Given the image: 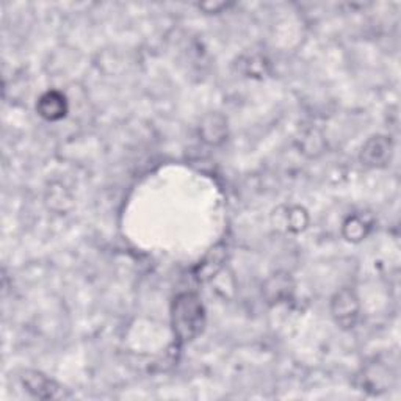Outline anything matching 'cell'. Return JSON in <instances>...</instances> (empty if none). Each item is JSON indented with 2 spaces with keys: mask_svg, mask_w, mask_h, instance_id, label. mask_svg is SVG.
Listing matches in <instances>:
<instances>
[{
  "mask_svg": "<svg viewBox=\"0 0 401 401\" xmlns=\"http://www.w3.org/2000/svg\"><path fill=\"white\" fill-rule=\"evenodd\" d=\"M173 323L174 331L182 340L195 339L201 332L202 325H204V311L195 295L185 293L175 300Z\"/></svg>",
  "mask_w": 401,
  "mask_h": 401,
  "instance_id": "6da1fadb",
  "label": "cell"
},
{
  "mask_svg": "<svg viewBox=\"0 0 401 401\" xmlns=\"http://www.w3.org/2000/svg\"><path fill=\"white\" fill-rule=\"evenodd\" d=\"M334 304L337 307L334 309V315L337 317L340 323H345V325H350L351 318H354L356 312H358V303H356V298L351 292H342L337 295V300L334 301Z\"/></svg>",
  "mask_w": 401,
  "mask_h": 401,
  "instance_id": "7a4b0ae2",
  "label": "cell"
},
{
  "mask_svg": "<svg viewBox=\"0 0 401 401\" xmlns=\"http://www.w3.org/2000/svg\"><path fill=\"white\" fill-rule=\"evenodd\" d=\"M40 112L44 118L47 119H58L62 118L64 112H66V106H64V99L57 95V93H47L46 96L41 97L40 106Z\"/></svg>",
  "mask_w": 401,
  "mask_h": 401,
  "instance_id": "3957f363",
  "label": "cell"
}]
</instances>
